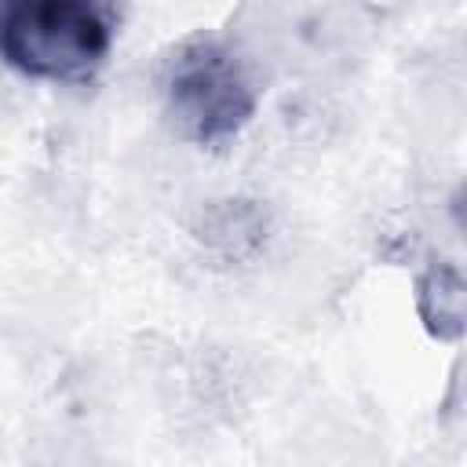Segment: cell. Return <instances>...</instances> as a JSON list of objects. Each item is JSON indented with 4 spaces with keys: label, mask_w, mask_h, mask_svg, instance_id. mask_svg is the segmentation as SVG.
Instances as JSON below:
<instances>
[{
    "label": "cell",
    "mask_w": 467,
    "mask_h": 467,
    "mask_svg": "<svg viewBox=\"0 0 467 467\" xmlns=\"http://www.w3.org/2000/svg\"><path fill=\"white\" fill-rule=\"evenodd\" d=\"M113 47V18L102 0H4L0 55L29 77L51 84H88Z\"/></svg>",
    "instance_id": "cell-1"
},
{
    "label": "cell",
    "mask_w": 467,
    "mask_h": 467,
    "mask_svg": "<svg viewBox=\"0 0 467 467\" xmlns=\"http://www.w3.org/2000/svg\"><path fill=\"white\" fill-rule=\"evenodd\" d=\"M164 99L179 131L208 150L234 142L259 106L255 84L237 55L212 36L175 47L164 69Z\"/></svg>",
    "instance_id": "cell-2"
},
{
    "label": "cell",
    "mask_w": 467,
    "mask_h": 467,
    "mask_svg": "<svg viewBox=\"0 0 467 467\" xmlns=\"http://www.w3.org/2000/svg\"><path fill=\"white\" fill-rule=\"evenodd\" d=\"M193 237L223 263H248L270 241V208L252 197H223L197 212Z\"/></svg>",
    "instance_id": "cell-3"
},
{
    "label": "cell",
    "mask_w": 467,
    "mask_h": 467,
    "mask_svg": "<svg viewBox=\"0 0 467 467\" xmlns=\"http://www.w3.org/2000/svg\"><path fill=\"white\" fill-rule=\"evenodd\" d=\"M412 306L423 332L438 343L467 336V274L445 259L427 263L412 285Z\"/></svg>",
    "instance_id": "cell-4"
},
{
    "label": "cell",
    "mask_w": 467,
    "mask_h": 467,
    "mask_svg": "<svg viewBox=\"0 0 467 467\" xmlns=\"http://www.w3.org/2000/svg\"><path fill=\"white\" fill-rule=\"evenodd\" d=\"M449 215H452V223L460 226V234L467 237V182L452 193V201H449Z\"/></svg>",
    "instance_id": "cell-5"
}]
</instances>
